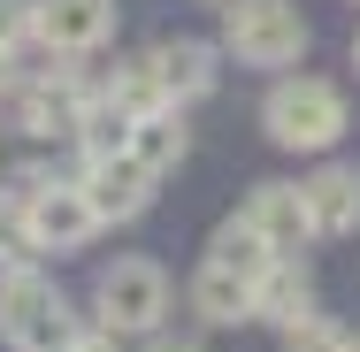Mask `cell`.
I'll return each mask as SVG.
<instances>
[{
	"label": "cell",
	"instance_id": "52a82bcc",
	"mask_svg": "<svg viewBox=\"0 0 360 352\" xmlns=\"http://www.w3.org/2000/svg\"><path fill=\"white\" fill-rule=\"evenodd\" d=\"M84 200H92V214L100 222H139L146 207H153V169H139L131 153H100V161H84Z\"/></svg>",
	"mask_w": 360,
	"mask_h": 352
},
{
	"label": "cell",
	"instance_id": "8992f818",
	"mask_svg": "<svg viewBox=\"0 0 360 352\" xmlns=\"http://www.w3.org/2000/svg\"><path fill=\"white\" fill-rule=\"evenodd\" d=\"M15 100V131H31V138H77V115H84V77L77 70H46L39 84H23V92H8Z\"/></svg>",
	"mask_w": 360,
	"mask_h": 352
},
{
	"label": "cell",
	"instance_id": "7402d4cb",
	"mask_svg": "<svg viewBox=\"0 0 360 352\" xmlns=\"http://www.w3.org/2000/svg\"><path fill=\"white\" fill-rule=\"evenodd\" d=\"M353 70H360V31H353Z\"/></svg>",
	"mask_w": 360,
	"mask_h": 352
},
{
	"label": "cell",
	"instance_id": "277c9868",
	"mask_svg": "<svg viewBox=\"0 0 360 352\" xmlns=\"http://www.w3.org/2000/svg\"><path fill=\"white\" fill-rule=\"evenodd\" d=\"M92 306H100V330H108V337H146V330H161V314H169V276H161V261H115V268H100Z\"/></svg>",
	"mask_w": 360,
	"mask_h": 352
},
{
	"label": "cell",
	"instance_id": "ba28073f",
	"mask_svg": "<svg viewBox=\"0 0 360 352\" xmlns=\"http://www.w3.org/2000/svg\"><path fill=\"white\" fill-rule=\"evenodd\" d=\"M46 54H92L115 39V0H39V31Z\"/></svg>",
	"mask_w": 360,
	"mask_h": 352
},
{
	"label": "cell",
	"instance_id": "ffe728a7",
	"mask_svg": "<svg viewBox=\"0 0 360 352\" xmlns=\"http://www.w3.org/2000/svg\"><path fill=\"white\" fill-rule=\"evenodd\" d=\"M70 352H115V337H108V330H100V337H84V330H77V345Z\"/></svg>",
	"mask_w": 360,
	"mask_h": 352
},
{
	"label": "cell",
	"instance_id": "30bf717a",
	"mask_svg": "<svg viewBox=\"0 0 360 352\" xmlns=\"http://www.w3.org/2000/svg\"><path fill=\"white\" fill-rule=\"evenodd\" d=\"M253 283L245 268H230V261H200V276H192V314L200 322H215V330H230V322H253Z\"/></svg>",
	"mask_w": 360,
	"mask_h": 352
},
{
	"label": "cell",
	"instance_id": "ac0fdd59",
	"mask_svg": "<svg viewBox=\"0 0 360 352\" xmlns=\"http://www.w3.org/2000/svg\"><path fill=\"white\" fill-rule=\"evenodd\" d=\"M31 31H39V0H0V46H15Z\"/></svg>",
	"mask_w": 360,
	"mask_h": 352
},
{
	"label": "cell",
	"instance_id": "d6986e66",
	"mask_svg": "<svg viewBox=\"0 0 360 352\" xmlns=\"http://www.w3.org/2000/svg\"><path fill=\"white\" fill-rule=\"evenodd\" d=\"M15 92V46H0V100Z\"/></svg>",
	"mask_w": 360,
	"mask_h": 352
},
{
	"label": "cell",
	"instance_id": "2e32d148",
	"mask_svg": "<svg viewBox=\"0 0 360 352\" xmlns=\"http://www.w3.org/2000/svg\"><path fill=\"white\" fill-rule=\"evenodd\" d=\"M108 100H123V107H131V115H153V107H169V100H161V84H153V62H123V70L108 77Z\"/></svg>",
	"mask_w": 360,
	"mask_h": 352
},
{
	"label": "cell",
	"instance_id": "5bb4252c",
	"mask_svg": "<svg viewBox=\"0 0 360 352\" xmlns=\"http://www.w3.org/2000/svg\"><path fill=\"white\" fill-rule=\"evenodd\" d=\"M184 115H176V107H153V115H139V123H131V145H123V153H131V161H139V169H153V176H161V169H176V161H184Z\"/></svg>",
	"mask_w": 360,
	"mask_h": 352
},
{
	"label": "cell",
	"instance_id": "8fae6325",
	"mask_svg": "<svg viewBox=\"0 0 360 352\" xmlns=\"http://www.w3.org/2000/svg\"><path fill=\"white\" fill-rule=\"evenodd\" d=\"M307 222H314V237H345V230H360V169H314L307 184Z\"/></svg>",
	"mask_w": 360,
	"mask_h": 352
},
{
	"label": "cell",
	"instance_id": "603a6c76",
	"mask_svg": "<svg viewBox=\"0 0 360 352\" xmlns=\"http://www.w3.org/2000/svg\"><path fill=\"white\" fill-rule=\"evenodd\" d=\"M353 352H360V337H353Z\"/></svg>",
	"mask_w": 360,
	"mask_h": 352
},
{
	"label": "cell",
	"instance_id": "e0dca14e",
	"mask_svg": "<svg viewBox=\"0 0 360 352\" xmlns=\"http://www.w3.org/2000/svg\"><path fill=\"white\" fill-rule=\"evenodd\" d=\"M284 352H353V337H345L338 322H322V314H307L299 330H284Z\"/></svg>",
	"mask_w": 360,
	"mask_h": 352
},
{
	"label": "cell",
	"instance_id": "6da1fadb",
	"mask_svg": "<svg viewBox=\"0 0 360 352\" xmlns=\"http://www.w3.org/2000/svg\"><path fill=\"white\" fill-rule=\"evenodd\" d=\"M261 123L284 153H330L345 138V92L330 77H284L269 100H261Z\"/></svg>",
	"mask_w": 360,
	"mask_h": 352
},
{
	"label": "cell",
	"instance_id": "44dd1931",
	"mask_svg": "<svg viewBox=\"0 0 360 352\" xmlns=\"http://www.w3.org/2000/svg\"><path fill=\"white\" fill-rule=\"evenodd\" d=\"M153 352H200V345H153Z\"/></svg>",
	"mask_w": 360,
	"mask_h": 352
},
{
	"label": "cell",
	"instance_id": "7a4b0ae2",
	"mask_svg": "<svg viewBox=\"0 0 360 352\" xmlns=\"http://www.w3.org/2000/svg\"><path fill=\"white\" fill-rule=\"evenodd\" d=\"M0 337L15 352H70L77 345V314L54 291V276H39V268L0 276Z\"/></svg>",
	"mask_w": 360,
	"mask_h": 352
},
{
	"label": "cell",
	"instance_id": "7c38bea8",
	"mask_svg": "<svg viewBox=\"0 0 360 352\" xmlns=\"http://www.w3.org/2000/svg\"><path fill=\"white\" fill-rule=\"evenodd\" d=\"M314 314V276L299 268V261H269L261 268V283H253V322H276V330H299Z\"/></svg>",
	"mask_w": 360,
	"mask_h": 352
},
{
	"label": "cell",
	"instance_id": "3957f363",
	"mask_svg": "<svg viewBox=\"0 0 360 352\" xmlns=\"http://www.w3.org/2000/svg\"><path fill=\"white\" fill-rule=\"evenodd\" d=\"M222 46H230L245 70H291V62L307 54V15H299L291 0H230Z\"/></svg>",
	"mask_w": 360,
	"mask_h": 352
},
{
	"label": "cell",
	"instance_id": "9a60e30c",
	"mask_svg": "<svg viewBox=\"0 0 360 352\" xmlns=\"http://www.w3.org/2000/svg\"><path fill=\"white\" fill-rule=\"evenodd\" d=\"M207 253H215V261H230V268H245V276H261L269 261H284V253H269V245H261V230H253L245 214H230V222H222Z\"/></svg>",
	"mask_w": 360,
	"mask_h": 352
},
{
	"label": "cell",
	"instance_id": "4fadbf2b",
	"mask_svg": "<svg viewBox=\"0 0 360 352\" xmlns=\"http://www.w3.org/2000/svg\"><path fill=\"white\" fill-rule=\"evenodd\" d=\"M146 62H153V84H161V100H169V107H176V100L215 92V46H200V39H161Z\"/></svg>",
	"mask_w": 360,
	"mask_h": 352
},
{
	"label": "cell",
	"instance_id": "5b68a950",
	"mask_svg": "<svg viewBox=\"0 0 360 352\" xmlns=\"http://www.w3.org/2000/svg\"><path fill=\"white\" fill-rule=\"evenodd\" d=\"M15 207H23V230H31L39 253H77V245L100 230L84 184H31V192H15Z\"/></svg>",
	"mask_w": 360,
	"mask_h": 352
},
{
	"label": "cell",
	"instance_id": "9c48e42d",
	"mask_svg": "<svg viewBox=\"0 0 360 352\" xmlns=\"http://www.w3.org/2000/svg\"><path fill=\"white\" fill-rule=\"evenodd\" d=\"M245 222L261 230V245H269V253H299V245L314 237V222H307V192H299V184H253Z\"/></svg>",
	"mask_w": 360,
	"mask_h": 352
}]
</instances>
